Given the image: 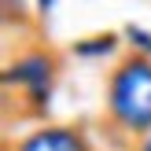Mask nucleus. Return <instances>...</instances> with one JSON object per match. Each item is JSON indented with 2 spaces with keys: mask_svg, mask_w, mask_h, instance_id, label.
<instances>
[{
  "mask_svg": "<svg viewBox=\"0 0 151 151\" xmlns=\"http://www.w3.org/2000/svg\"><path fill=\"white\" fill-rule=\"evenodd\" d=\"M111 103L125 125H137V129L151 125V63L147 59H129L114 74Z\"/></svg>",
  "mask_w": 151,
  "mask_h": 151,
  "instance_id": "1",
  "label": "nucleus"
},
{
  "mask_svg": "<svg viewBox=\"0 0 151 151\" xmlns=\"http://www.w3.org/2000/svg\"><path fill=\"white\" fill-rule=\"evenodd\" d=\"M22 151H85L70 129H41L22 144Z\"/></svg>",
  "mask_w": 151,
  "mask_h": 151,
  "instance_id": "2",
  "label": "nucleus"
},
{
  "mask_svg": "<svg viewBox=\"0 0 151 151\" xmlns=\"http://www.w3.org/2000/svg\"><path fill=\"white\" fill-rule=\"evenodd\" d=\"M144 151H151V140H147V144H144Z\"/></svg>",
  "mask_w": 151,
  "mask_h": 151,
  "instance_id": "3",
  "label": "nucleus"
}]
</instances>
